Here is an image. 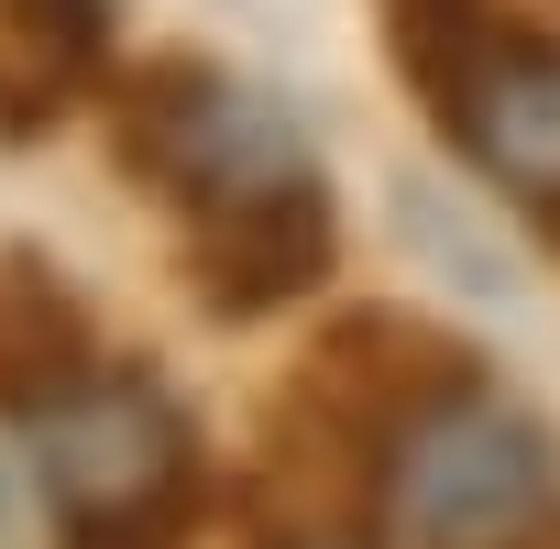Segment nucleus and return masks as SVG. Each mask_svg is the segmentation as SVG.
Masks as SVG:
<instances>
[{
    "mask_svg": "<svg viewBox=\"0 0 560 549\" xmlns=\"http://www.w3.org/2000/svg\"><path fill=\"white\" fill-rule=\"evenodd\" d=\"M385 516L407 549H527L560 527V451L527 407L462 385L385 451Z\"/></svg>",
    "mask_w": 560,
    "mask_h": 549,
    "instance_id": "f257e3e1",
    "label": "nucleus"
},
{
    "mask_svg": "<svg viewBox=\"0 0 560 549\" xmlns=\"http://www.w3.org/2000/svg\"><path fill=\"white\" fill-rule=\"evenodd\" d=\"M121 165L154 176L176 209H220L264 176H298V132L264 89H242L231 67L209 56H154L132 89H121Z\"/></svg>",
    "mask_w": 560,
    "mask_h": 549,
    "instance_id": "f03ea898",
    "label": "nucleus"
},
{
    "mask_svg": "<svg viewBox=\"0 0 560 549\" xmlns=\"http://www.w3.org/2000/svg\"><path fill=\"white\" fill-rule=\"evenodd\" d=\"M34 472L56 527H110V516H187L198 494V440L165 385L100 374L56 418H34Z\"/></svg>",
    "mask_w": 560,
    "mask_h": 549,
    "instance_id": "7ed1b4c3",
    "label": "nucleus"
},
{
    "mask_svg": "<svg viewBox=\"0 0 560 549\" xmlns=\"http://www.w3.org/2000/svg\"><path fill=\"white\" fill-rule=\"evenodd\" d=\"M330 274V187L298 165V176H264L220 209H187V287L209 319H264L308 297Z\"/></svg>",
    "mask_w": 560,
    "mask_h": 549,
    "instance_id": "20e7f679",
    "label": "nucleus"
},
{
    "mask_svg": "<svg viewBox=\"0 0 560 549\" xmlns=\"http://www.w3.org/2000/svg\"><path fill=\"white\" fill-rule=\"evenodd\" d=\"M462 385H472V352L440 341L429 319H396V308H352L308 352V407L330 418V440H363V451H396Z\"/></svg>",
    "mask_w": 560,
    "mask_h": 549,
    "instance_id": "39448f33",
    "label": "nucleus"
},
{
    "mask_svg": "<svg viewBox=\"0 0 560 549\" xmlns=\"http://www.w3.org/2000/svg\"><path fill=\"white\" fill-rule=\"evenodd\" d=\"M505 198H527V209H560V45L538 34V23H505L483 56H472V78L429 110Z\"/></svg>",
    "mask_w": 560,
    "mask_h": 549,
    "instance_id": "423d86ee",
    "label": "nucleus"
},
{
    "mask_svg": "<svg viewBox=\"0 0 560 549\" xmlns=\"http://www.w3.org/2000/svg\"><path fill=\"white\" fill-rule=\"evenodd\" d=\"M78 385H100V330L45 253H0V418H56Z\"/></svg>",
    "mask_w": 560,
    "mask_h": 549,
    "instance_id": "0eeeda50",
    "label": "nucleus"
},
{
    "mask_svg": "<svg viewBox=\"0 0 560 549\" xmlns=\"http://www.w3.org/2000/svg\"><path fill=\"white\" fill-rule=\"evenodd\" d=\"M110 67V0H0V132H45Z\"/></svg>",
    "mask_w": 560,
    "mask_h": 549,
    "instance_id": "6e6552de",
    "label": "nucleus"
},
{
    "mask_svg": "<svg viewBox=\"0 0 560 549\" xmlns=\"http://www.w3.org/2000/svg\"><path fill=\"white\" fill-rule=\"evenodd\" d=\"M505 23H516L505 0H385V56H396V67H407V89L440 110Z\"/></svg>",
    "mask_w": 560,
    "mask_h": 549,
    "instance_id": "1a4fd4ad",
    "label": "nucleus"
},
{
    "mask_svg": "<svg viewBox=\"0 0 560 549\" xmlns=\"http://www.w3.org/2000/svg\"><path fill=\"white\" fill-rule=\"evenodd\" d=\"M67 549H176L187 516H110V527H56Z\"/></svg>",
    "mask_w": 560,
    "mask_h": 549,
    "instance_id": "9d476101",
    "label": "nucleus"
},
{
    "mask_svg": "<svg viewBox=\"0 0 560 549\" xmlns=\"http://www.w3.org/2000/svg\"><path fill=\"white\" fill-rule=\"evenodd\" d=\"M527 549H560V527H538V538H527Z\"/></svg>",
    "mask_w": 560,
    "mask_h": 549,
    "instance_id": "9b49d317",
    "label": "nucleus"
},
{
    "mask_svg": "<svg viewBox=\"0 0 560 549\" xmlns=\"http://www.w3.org/2000/svg\"><path fill=\"white\" fill-rule=\"evenodd\" d=\"M308 549H341V538H308Z\"/></svg>",
    "mask_w": 560,
    "mask_h": 549,
    "instance_id": "f8f14e48",
    "label": "nucleus"
}]
</instances>
